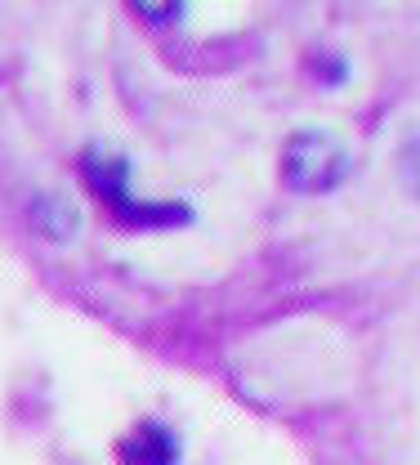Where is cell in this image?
<instances>
[{"label":"cell","instance_id":"3","mask_svg":"<svg viewBox=\"0 0 420 465\" xmlns=\"http://www.w3.org/2000/svg\"><path fill=\"white\" fill-rule=\"evenodd\" d=\"M121 465H175L180 461V439L161 420H139L117 443Z\"/></svg>","mask_w":420,"mask_h":465},{"label":"cell","instance_id":"2","mask_svg":"<svg viewBox=\"0 0 420 465\" xmlns=\"http://www.w3.org/2000/svg\"><path fill=\"white\" fill-rule=\"evenodd\" d=\"M349 174V153L327 130H300L282 148V179L296 193H327Z\"/></svg>","mask_w":420,"mask_h":465},{"label":"cell","instance_id":"1","mask_svg":"<svg viewBox=\"0 0 420 465\" xmlns=\"http://www.w3.org/2000/svg\"><path fill=\"white\" fill-rule=\"evenodd\" d=\"M81 174L90 183V193L108 206V215L125 224V229H171V224H188L192 211L183 202H139L125 188V162L117 153L103 148H85L81 153Z\"/></svg>","mask_w":420,"mask_h":465}]
</instances>
